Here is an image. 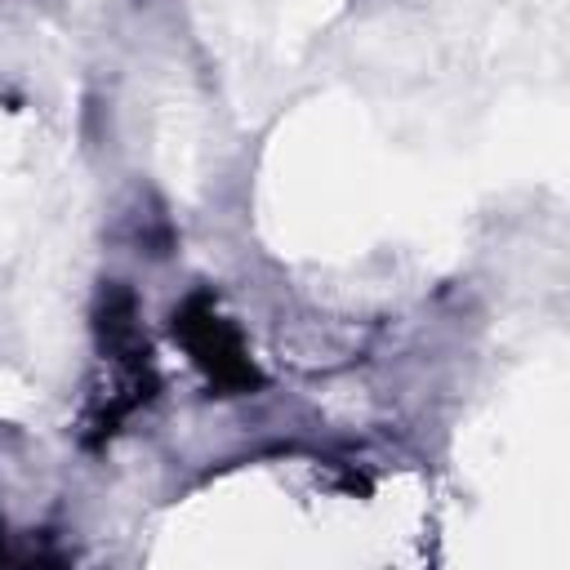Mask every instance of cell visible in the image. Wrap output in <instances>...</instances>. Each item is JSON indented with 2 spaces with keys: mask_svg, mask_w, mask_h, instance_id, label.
Wrapping results in <instances>:
<instances>
[{
  "mask_svg": "<svg viewBox=\"0 0 570 570\" xmlns=\"http://www.w3.org/2000/svg\"><path fill=\"white\" fill-rule=\"evenodd\" d=\"M174 334H183V343L191 347L196 365L214 379V387H223V392H249V387L263 383V374L249 365L240 338L214 316L209 294H196V298H187L174 312Z\"/></svg>",
  "mask_w": 570,
  "mask_h": 570,
  "instance_id": "6da1fadb",
  "label": "cell"
}]
</instances>
